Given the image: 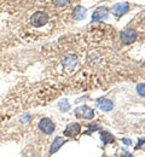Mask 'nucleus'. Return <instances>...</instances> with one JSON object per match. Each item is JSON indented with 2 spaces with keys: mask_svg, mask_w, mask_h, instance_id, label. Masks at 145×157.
Returning a JSON list of instances; mask_svg holds the SVG:
<instances>
[{
  "mask_svg": "<svg viewBox=\"0 0 145 157\" xmlns=\"http://www.w3.org/2000/svg\"><path fill=\"white\" fill-rule=\"evenodd\" d=\"M47 22H48V16H47V13L44 12V11H36V12L30 17V23H31L34 27H36V28L45 25Z\"/></svg>",
  "mask_w": 145,
  "mask_h": 157,
  "instance_id": "obj_1",
  "label": "nucleus"
},
{
  "mask_svg": "<svg viewBox=\"0 0 145 157\" xmlns=\"http://www.w3.org/2000/svg\"><path fill=\"white\" fill-rule=\"evenodd\" d=\"M39 128L45 134H51V133H53V131H54L56 127H54V123L50 119H42L39 122Z\"/></svg>",
  "mask_w": 145,
  "mask_h": 157,
  "instance_id": "obj_2",
  "label": "nucleus"
},
{
  "mask_svg": "<svg viewBox=\"0 0 145 157\" xmlns=\"http://www.w3.org/2000/svg\"><path fill=\"white\" fill-rule=\"evenodd\" d=\"M121 41L124 44H131L137 39V33L133 29H125L121 32Z\"/></svg>",
  "mask_w": 145,
  "mask_h": 157,
  "instance_id": "obj_3",
  "label": "nucleus"
},
{
  "mask_svg": "<svg viewBox=\"0 0 145 157\" xmlns=\"http://www.w3.org/2000/svg\"><path fill=\"white\" fill-rule=\"evenodd\" d=\"M75 115H76L77 117H80V119L90 120V119H92V117H93L94 112H93V110H92V109H90L88 106L82 105V106H80V108H77V109H76Z\"/></svg>",
  "mask_w": 145,
  "mask_h": 157,
  "instance_id": "obj_4",
  "label": "nucleus"
},
{
  "mask_svg": "<svg viewBox=\"0 0 145 157\" xmlns=\"http://www.w3.org/2000/svg\"><path fill=\"white\" fill-rule=\"evenodd\" d=\"M130 10V4L126 2V1H122V2H119L116 4L114 7H113V12L116 15V16H124L125 13H127Z\"/></svg>",
  "mask_w": 145,
  "mask_h": 157,
  "instance_id": "obj_5",
  "label": "nucleus"
},
{
  "mask_svg": "<svg viewBox=\"0 0 145 157\" xmlns=\"http://www.w3.org/2000/svg\"><path fill=\"white\" fill-rule=\"evenodd\" d=\"M81 132V127L79 123H70L65 131H64V135L65 137H76L79 135V133Z\"/></svg>",
  "mask_w": 145,
  "mask_h": 157,
  "instance_id": "obj_6",
  "label": "nucleus"
},
{
  "mask_svg": "<svg viewBox=\"0 0 145 157\" xmlns=\"http://www.w3.org/2000/svg\"><path fill=\"white\" fill-rule=\"evenodd\" d=\"M108 12H109V10L107 7H104V6L103 7H98L93 12V15H92V21H102V19L107 18Z\"/></svg>",
  "mask_w": 145,
  "mask_h": 157,
  "instance_id": "obj_7",
  "label": "nucleus"
},
{
  "mask_svg": "<svg viewBox=\"0 0 145 157\" xmlns=\"http://www.w3.org/2000/svg\"><path fill=\"white\" fill-rule=\"evenodd\" d=\"M86 8L82 7V6H76L73 11V18L76 19V21H81L86 17Z\"/></svg>",
  "mask_w": 145,
  "mask_h": 157,
  "instance_id": "obj_8",
  "label": "nucleus"
},
{
  "mask_svg": "<svg viewBox=\"0 0 145 157\" xmlns=\"http://www.w3.org/2000/svg\"><path fill=\"white\" fill-rule=\"evenodd\" d=\"M75 64H76V58L74 56H71V55L64 56V58H63V65L65 67V69H68V70L69 69H73Z\"/></svg>",
  "mask_w": 145,
  "mask_h": 157,
  "instance_id": "obj_9",
  "label": "nucleus"
},
{
  "mask_svg": "<svg viewBox=\"0 0 145 157\" xmlns=\"http://www.w3.org/2000/svg\"><path fill=\"white\" fill-rule=\"evenodd\" d=\"M97 104H98V108L103 111H110L114 108V104L109 99H101L97 102Z\"/></svg>",
  "mask_w": 145,
  "mask_h": 157,
  "instance_id": "obj_10",
  "label": "nucleus"
},
{
  "mask_svg": "<svg viewBox=\"0 0 145 157\" xmlns=\"http://www.w3.org/2000/svg\"><path fill=\"white\" fill-rule=\"evenodd\" d=\"M64 143H65V140H64L62 137H56V138H54V140H53V143H52V145H51L50 152H51V154H53V152L58 151V150H59V148H61V146H63V144H64Z\"/></svg>",
  "mask_w": 145,
  "mask_h": 157,
  "instance_id": "obj_11",
  "label": "nucleus"
},
{
  "mask_svg": "<svg viewBox=\"0 0 145 157\" xmlns=\"http://www.w3.org/2000/svg\"><path fill=\"white\" fill-rule=\"evenodd\" d=\"M101 139H102V142H103L104 145H107L108 143L114 142V137H113L109 132H102V133H101Z\"/></svg>",
  "mask_w": 145,
  "mask_h": 157,
  "instance_id": "obj_12",
  "label": "nucleus"
},
{
  "mask_svg": "<svg viewBox=\"0 0 145 157\" xmlns=\"http://www.w3.org/2000/svg\"><path fill=\"white\" fill-rule=\"evenodd\" d=\"M137 92L139 95L142 97H145V83H140L137 86Z\"/></svg>",
  "mask_w": 145,
  "mask_h": 157,
  "instance_id": "obj_13",
  "label": "nucleus"
},
{
  "mask_svg": "<svg viewBox=\"0 0 145 157\" xmlns=\"http://www.w3.org/2000/svg\"><path fill=\"white\" fill-rule=\"evenodd\" d=\"M67 1H68V0H54V4H56L57 6H64V5L67 4Z\"/></svg>",
  "mask_w": 145,
  "mask_h": 157,
  "instance_id": "obj_14",
  "label": "nucleus"
},
{
  "mask_svg": "<svg viewBox=\"0 0 145 157\" xmlns=\"http://www.w3.org/2000/svg\"><path fill=\"white\" fill-rule=\"evenodd\" d=\"M144 142H145V138L143 139V140H139V143H138V146H137V148H140V145H143V144H144Z\"/></svg>",
  "mask_w": 145,
  "mask_h": 157,
  "instance_id": "obj_15",
  "label": "nucleus"
},
{
  "mask_svg": "<svg viewBox=\"0 0 145 157\" xmlns=\"http://www.w3.org/2000/svg\"><path fill=\"white\" fill-rule=\"evenodd\" d=\"M124 143H125V144H131V140H128V139H124Z\"/></svg>",
  "mask_w": 145,
  "mask_h": 157,
  "instance_id": "obj_16",
  "label": "nucleus"
}]
</instances>
